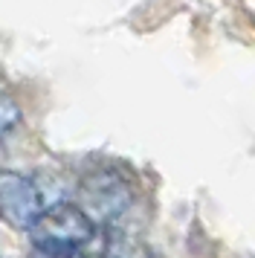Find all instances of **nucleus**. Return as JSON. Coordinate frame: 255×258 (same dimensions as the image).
<instances>
[{
    "mask_svg": "<svg viewBox=\"0 0 255 258\" xmlns=\"http://www.w3.org/2000/svg\"><path fill=\"white\" fill-rule=\"evenodd\" d=\"M96 235V221L79 203H55L41 212V218L29 229L32 246L81 252Z\"/></svg>",
    "mask_w": 255,
    "mask_h": 258,
    "instance_id": "nucleus-1",
    "label": "nucleus"
},
{
    "mask_svg": "<svg viewBox=\"0 0 255 258\" xmlns=\"http://www.w3.org/2000/svg\"><path fill=\"white\" fill-rule=\"evenodd\" d=\"M44 209V191L32 177L0 168V221L12 229L29 232Z\"/></svg>",
    "mask_w": 255,
    "mask_h": 258,
    "instance_id": "nucleus-2",
    "label": "nucleus"
},
{
    "mask_svg": "<svg viewBox=\"0 0 255 258\" xmlns=\"http://www.w3.org/2000/svg\"><path fill=\"white\" fill-rule=\"evenodd\" d=\"M134 203V188L116 171H96L81 183V206L93 221L113 223Z\"/></svg>",
    "mask_w": 255,
    "mask_h": 258,
    "instance_id": "nucleus-3",
    "label": "nucleus"
},
{
    "mask_svg": "<svg viewBox=\"0 0 255 258\" xmlns=\"http://www.w3.org/2000/svg\"><path fill=\"white\" fill-rule=\"evenodd\" d=\"M21 119H23L21 105H18L9 93H3V90H0V140L18 128V125H21Z\"/></svg>",
    "mask_w": 255,
    "mask_h": 258,
    "instance_id": "nucleus-4",
    "label": "nucleus"
},
{
    "mask_svg": "<svg viewBox=\"0 0 255 258\" xmlns=\"http://www.w3.org/2000/svg\"><path fill=\"white\" fill-rule=\"evenodd\" d=\"M32 258H81V252H64V249H44V246H35Z\"/></svg>",
    "mask_w": 255,
    "mask_h": 258,
    "instance_id": "nucleus-5",
    "label": "nucleus"
},
{
    "mask_svg": "<svg viewBox=\"0 0 255 258\" xmlns=\"http://www.w3.org/2000/svg\"><path fill=\"white\" fill-rule=\"evenodd\" d=\"M81 258H116V255H81Z\"/></svg>",
    "mask_w": 255,
    "mask_h": 258,
    "instance_id": "nucleus-6",
    "label": "nucleus"
}]
</instances>
